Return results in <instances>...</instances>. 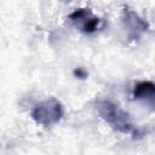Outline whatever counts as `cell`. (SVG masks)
<instances>
[{
    "label": "cell",
    "mask_w": 155,
    "mask_h": 155,
    "mask_svg": "<svg viewBox=\"0 0 155 155\" xmlns=\"http://www.w3.org/2000/svg\"><path fill=\"white\" fill-rule=\"evenodd\" d=\"M74 74L76 75V76H79V78H81V79H84V78H86V73L81 69V68H79V69H76L75 71H74Z\"/></svg>",
    "instance_id": "obj_6"
},
{
    "label": "cell",
    "mask_w": 155,
    "mask_h": 155,
    "mask_svg": "<svg viewBox=\"0 0 155 155\" xmlns=\"http://www.w3.org/2000/svg\"><path fill=\"white\" fill-rule=\"evenodd\" d=\"M155 94V85L151 81H140L133 88L134 99H147L153 101Z\"/></svg>",
    "instance_id": "obj_4"
},
{
    "label": "cell",
    "mask_w": 155,
    "mask_h": 155,
    "mask_svg": "<svg viewBox=\"0 0 155 155\" xmlns=\"http://www.w3.org/2000/svg\"><path fill=\"white\" fill-rule=\"evenodd\" d=\"M122 21L133 38H138L139 34H142L143 31H145L148 29V23L145 21H143L136 12H133L130 8L124 10V19Z\"/></svg>",
    "instance_id": "obj_3"
},
{
    "label": "cell",
    "mask_w": 155,
    "mask_h": 155,
    "mask_svg": "<svg viewBox=\"0 0 155 155\" xmlns=\"http://www.w3.org/2000/svg\"><path fill=\"white\" fill-rule=\"evenodd\" d=\"M63 114L64 110L61 102L57 101L56 98H48L46 101L38 103L34 107L31 111V117L38 124L48 127L58 124L63 117Z\"/></svg>",
    "instance_id": "obj_2"
},
{
    "label": "cell",
    "mask_w": 155,
    "mask_h": 155,
    "mask_svg": "<svg viewBox=\"0 0 155 155\" xmlns=\"http://www.w3.org/2000/svg\"><path fill=\"white\" fill-rule=\"evenodd\" d=\"M80 22H82V24H81V31L90 34V33L96 31V29L98 27V23H99V18L92 16V13L90 11Z\"/></svg>",
    "instance_id": "obj_5"
},
{
    "label": "cell",
    "mask_w": 155,
    "mask_h": 155,
    "mask_svg": "<svg viewBox=\"0 0 155 155\" xmlns=\"http://www.w3.org/2000/svg\"><path fill=\"white\" fill-rule=\"evenodd\" d=\"M97 111L101 117L111 125L116 131L122 133H130L133 131L128 115L110 101H99L97 103Z\"/></svg>",
    "instance_id": "obj_1"
}]
</instances>
